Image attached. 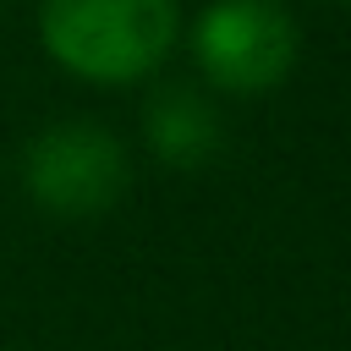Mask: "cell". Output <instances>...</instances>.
<instances>
[{
    "label": "cell",
    "mask_w": 351,
    "mask_h": 351,
    "mask_svg": "<svg viewBox=\"0 0 351 351\" xmlns=\"http://www.w3.org/2000/svg\"><path fill=\"white\" fill-rule=\"evenodd\" d=\"M143 143L170 170H203L225 148V115L208 93L170 82V88H154V99L143 110Z\"/></svg>",
    "instance_id": "cell-4"
},
{
    "label": "cell",
    "mask_w": 351,
    "mask_h": 351,
    "mask_svg": "<svg viewBox=\"0 0 351 351\" xmlns=\"http://www.w3.org/2000/svg\"><path fill=\"white\" fill-rule=\"evenodd\" d=\"M181 38V0H38L44 55L93 88L154 77Z\"/></svg>",
    "instance_id": "cell-1"
},
{
    "label": "cell",
    "mask_w": 351,
    "mask_h": 351,
    "mask_svg": "<svg viewBox=\"0 0 351 351\" xmlns=\"http://www.w3.org/2000/svg\"><path fill=\"white\" fill-rule=\"evenodd\" d=\"M340 5H351V0H340Z\"/></svg>",
    "instance_id": "cell-5"
},
{
    "label": "cell",
    "mask_w": 351,
    "mask_h": 351,
    "mask_svg": "<svg viewBox=\"0 0 351 351\" xmlns=\"http://www.w3.org/2000/svg\"><path fill=\"white\" fill-rule=\"evenodd\" d=\"M296 22L280 0H208L192 22V60L219 93H269L296 66Z\"/></svg>",
    "instance_id": "cell-3"
},
{
    "label": "cell",
    "mask_w": 351,
    "mask_h": 351,
    "mask_svg": "<svg viewBox=\"0 0 351 351\" xmlns=\"http://www.w3.org/2000/svg\"><path fill=\"white\" fill-rule=\"evenodd\" d=\"M132 186L126 143L99 121H49L22 148V192L49 219H99Z\"/></svg>",
    "instance_id": "cell-2"
}]
</instances>
